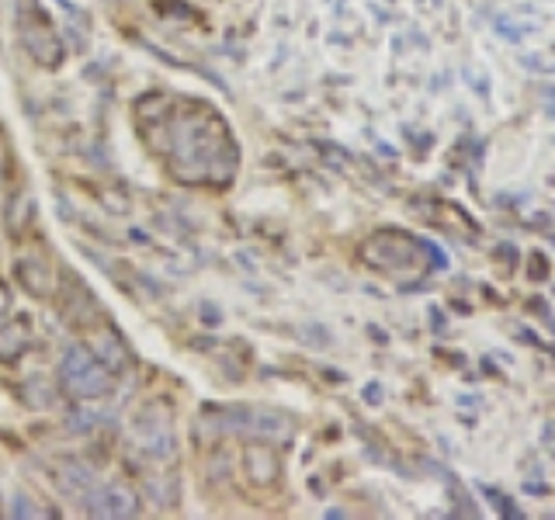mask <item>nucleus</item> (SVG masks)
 Instances as JSON below:
<instances>
[{
	"label": "nucleus",
	"instance_id": "1",
	"mask_svg": "<svg viewBox=\"0 0 555 520\" xmlns=\"http://www.w3.org/2000/svg\"><path fill=\"white\" fill-rule=\"evenodd\" d=\"M135 121L153 153L164 156V167L173 181L225 187L236 178L240 146L212 104L150 91L135 101Z\"/></svg>",
	"mask_w": 555,
	"mask_h": 520
},
{
	"label": "nucleus",
	"instance_id": "2",
	"mask_svg": "<svg viewBox=\"0 0 555 520\" xmlns=\"http://www.w3.org/2000/svg\"><path fill=\"white\" fill-rule=\"evenodd\" d=\"M361 260L369 268L396 277V282H413V277H424L427 268H441L448 264V257H441L438 247H430L427 239L406 236L399 230H382L372 233L361 243Z\"/></svg>",
	"mask_w": 555,
	"mask_h": 520
},
{
	"label": "nucleus",
	"instance_id": "3",
	"mask_svg": "<svg viewBox=\"0 0 555 520\" xmlns=\"http://www.w3.org/2000/svg\"><path fill=\"white\" fill-rule=\"evenodd\" d=\"M115 378L118 375L104 368L87 343H69L60 358L56 381L63 395L74 399V403H101V399H108L115 392Z\"/></svg>",
	"mask_w": 555,
	"mask_h": 520
},
{
	"label": "nucleus",
	"instance_id": "4",
	"mask_svg": "<svg viewBox=\"0 0 555 520\" xmlns=\"http://www.w3.org/2000/svg\"><path fill=\"white\" fill-rule=\"evenodd\" d=\"M222 433H236L243 441H268V444H288L295 433V420L282 410L268 406H233L212 413Z\"/></svg>",
	"mask_w": 555,
	"mask_h": 520
},
{
	"label": "nucleus",
	"instance_id": "5",
	"mask_svg": "<svg viewBox=\"0 0 555 520\" xmlns=\"http://www.w3.org/2000/svg\"><path fill=\"white\" fill-rule=\"evenodd\" d=\"M17 39L39 66L56 69L63 63V39L39 8V0H17Z\"/></svg>",
	"mask_w": 555,
	"mask_h": 520
},
{
	"label": "nucleus",
	"instance_id": "6",
	"mask_svg": "<svg viewBox=\"0 0 555 520\" xmlns=\"http://www.w3.org/2000/svg\"><path fill=\"white\" fill-rule=\"evenodd\" d=\"M52 299H56V309L66 326L80 329V334H87V329H94L101 320H104V309L101 302L94 299V291L83 285V277H77L74 271H60L56 277V291H52Z\"/></svg>",
	"mask_w": 555,
	"mask_h": 520
},
{
	"label": "nucleus",
	"instance_id": "7",
	"mask_svg": "<svg viewBox=\"0 0 555 520\" xmlns=\"http://www.w3.org/2000/svg\"><path fill=\"white\" fill-rule=\"evenodd\" d=\"M173 416L167 406H146L132 420V444L135 455H143L150 461H170L173 455Z\"/></svg>",
	"mask_w": 555,
	"mask_h": 520
},
{
	"label": "nucleus",
	"instance_id": "8",
	"mask_svg": "<svg viewBox=\"0 0 555 520\" xmlns=\"http://www.w3.org/2000/svg\"><path fill=\"white\" fill-rule=\"evenodd\" d=\"M14 277H17V285L31 295V299H52L60 274H56V268H52L49 250L42 247V243L28 239L14 253Z\"/></svg>",
	"mask_w": 555,
	"mask_h": 520
},
{
	"label": "nucleus",
	"instance_id": "9",
	"mask_svg": "<svg viewBox=\"0 0 555 520\" xmlns=\"http://www.w3.org/2000/svg\"><path fill=\"white\" fill-rule=\"evenodd\" d=\"M87 514L101 520H129L143 514V496L129 482H104L87 493Z\"/></svg>",
	"mask_w": 555,
	"mask_h": 520
},
{
	"label": "nucleus",
	"instance_id": "10",
	"mask_svg": "<svg viewBox=\"0 0 555 520\" xmlns=\"http://www.w3.org/2000/svg\"><path fill=\"white\" fill-rule=\"evenodd\" d=\"M243 476H247L250 485H260V490L278 485V479H282V455H278V444L247 441V447H243Z\"/></svg>",
	"mask_w": 555,
	"mask_h": 520
},
{
	"label": "nucleus",
	"instance_id": "11",
	"mask_svg": "<svg viewBox=\"0 0 555 520\" xmlns=\"http://www.w3.org/2000/svg\"><path fill=\"white\" fill-rule=\"evenodd\" d=\"M94 340H91V354L108 368L112 375H126L129 372V364H132V354H129V343L126 337L118 334V329L112 323H98L94 329Z\"/></svg>",
	"mask_w": 555,
	"mask_h": 520
},
{
	"label": "nucleus",
	"instance_id": "12",
	"mask_svg": "<svg viewBox=\"0 0 555 520\" xmlns=\"http://www.w3.org/2000/svg\"><path fill=\"white\" fill-rule=\"evenodd\" d=\"M31 347V326L28 320H4L0 323V364L17 361Z\"/></svg>",
	"mask_w": 555,
	"mask_h": 520
},
{
	"label": "nucleus",
	"instance_id": "13",
	"mask_svg": "<svg viewBox=\"0 0 555 520\" xmlns=\"http://www.w3.org/2000/svg\"><path fill=\"white\" fill-rule=\"evenodd\" d=\"M17 395H22L25 406L31 410H52L63 399V389H60V381H46L42 375H31L17 386Z\"/></svg>",
	"mask_w": 555,
	"mask_h": 520
},
{
	"label": "nucleus",
	"instance_id": "14",
	"mask_svg": "<svg viewBox=\"0 0 555 520\" xmlns=\"http://www.w3.org/2000/svg\"><path fill=\"white\" fill-rule=\"evenodd\" d=\"M35 219V202L31 195L22 187V191H14V195L8 198V208H4V225H8V233L11 236H25L28 233V225Z\"/></svg>",
	"mask_w": 555,
	"mask_h": 520
},
{
	"label": "nucleus",
	"instance_id": "15",
	"mask_svg": "<svg viewBox=\"0 0 555 520\" xmlns=\"http://www.w3.org/2000/svg\"><path fill=\"white\" fill-rule=\"evenodd\" d=\"M146 493H150V499H156V507H173V503L181 499V490H178V479L173 476H153L150 482H146Z\"/></svg>",
	"mask_w": 555,
	"mask_h": 520
},
{
	"label": "nucleus",
	"instance_id": "16",
	"mask_svg": "<svg viewBox=\"0 0 555 520\" xmlns=\"http://www.w3.org/2000/svg\"><path fill=\"white\" fill-rule=\"evenodd\" d=\"M11 288L8 285H0V323H4L8 316H11Z\"/></svg>",
	"mask_w": 555,
	"mask_h": 520
},
{
	"label": "nucleus",
	"instance_id": "17",
	"mask_svg": "<svg viewBox=\"0 0 555 520\" xmlns=\"http://www.w3.org/2000/svg\"><path fill=\"white\" fill-rule=\"evenodd\" d=\"M4 173H8V153L0 146V184H4Z\"/></svg>",
	"mask_w": 555,
	"mask_h": 520
}]
</instances>
